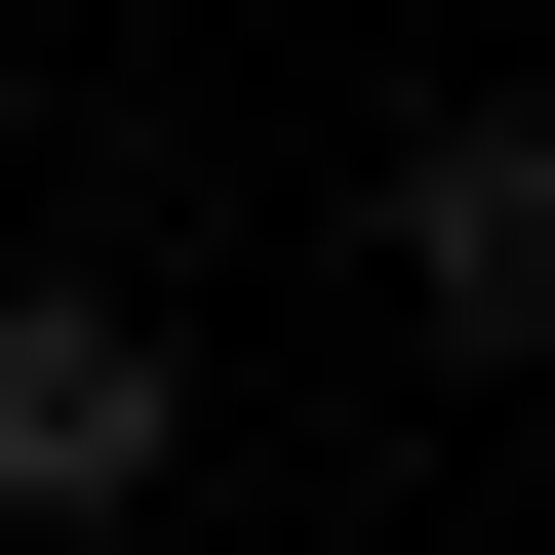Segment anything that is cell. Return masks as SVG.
<instances>
[{"label": "cell", "mask_w": 555, "mask_h": 555, "mask_svg": "<svg viewBox=\"0 0 555 555\" xmlns=\"http://www.w3.org/2000/svg\"><path fill=\"white\" fill-rule=\"evenodd\" d=\"M159 437H198L159 318H119V278H0V516H159Z\"/></svg>", "instance_id": "obj_1"}, {"label": "cell", "mask_w": 555, "mask_h": 555, "mask_svg": "<svg viewBox=\"0 0 555 555\" xmlns=\"http://www.w3.org/2000/svg\"><path fill=\"white\" fill-rule=\"evenodd\" d=\"M397 318H437V358L555 318V119H437V159H397Z\"/></svg>", "instance_id": "obj_2"}]
</instances>
